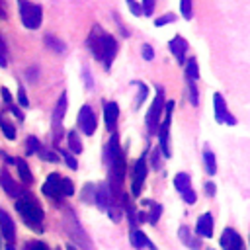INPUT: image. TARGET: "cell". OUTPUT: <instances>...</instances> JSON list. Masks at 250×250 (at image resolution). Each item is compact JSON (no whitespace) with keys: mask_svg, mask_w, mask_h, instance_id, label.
Listing matches in <instances>:
<instances>
[{"mask_svg":"<svg viewBox=\"0 0 250 250\" xmlns=\"http://www.w3.org/2000/svg\"><path fill=\"white\" fill-rule=\"evenodd\" d=\"M86 47L88 51L92 53L94 59H98L105 70H109L115 55H117V41L111 33L104 31L100 25H94L92 31L88 33V39H86Z\"/></svg>","mask_w":250,"mask_h":250,"instance_id":"cell-1","label":"cell"},{"mask_svg":"<svg viewBox=\"0 0 250 250\" xmlns=\"http://www.w3.org/2000/svg\"><path fill=\"white\" fill-rule=\"evenodd\" d=\"M16 211L18 215L21 217V221L35 232H41L43 230V219H45V213L41 209V205L37 203V199L29 193H23L16 199Z\"/></svg>","mask_w":250,"mask_h":250,"instance_id":"cell-2","label":"cell"},{"mask_svg":"<svg viewBox=\"0 0 250 250\" xmlns=\"http://www.w3.org/2000/svg\"><path fill=\"white\" fill-rule=\"evenodd\" d=\"M64 232L68 234V238H70L78 248H82V250H94L92 240L88 238V234H86L84 229L80 227V223H78V219L74 217V213H68V215L64 217Z\"/></svg>","mask_w":250,"mask_h":250,"instance_id":"cell-3","label":"cell"},{"mask_svg":"<svg viewBox=\"0 0 250 250\" xmlns=\"http://www.w3.org/2000/svg\"><path fill=\"white\" fill-rule=\"evenodd\" d=\"M164 104H166V100H164V88L162 86H156V96H154V100H152V104H150V107L146 111V129H148L150 135H156V131H158L160 117L164 113Z\"/></svg>","mask_w":250,"mask_h":250,"instance_id":"cell-4","label":"cell"},{"mask_svg":"<svg viewBox=\"0 0 250 250\" xmlns=\"http://www.w3.org/2000/svg\"><path fill=\"white\" fill-rule=\"evenodd\" d=\"M172 111H174V102H166L164 104V119L158 125V148L162 152V158H170L172 150H170V121H172Z\"/></svg>","mask_w":250,"mask_h":250,"instance_id":"cell-5","label":"cell"},{"mask_svg":"<svg viewBox=\"0 0 250 250\" xmlns=\"http://www.w3.org/2000/svg\"><path fill=\"white\" fill-rule=\"evenodd\" d=\"M20 4V18H21V23L27 27V29H37L43 21V8L39 4H33L29 0H18Z\"/></svg>","mask_w":250,"mask_h":250,"instance_id":"cell-6","label":"cell"},{"mask_svg":"<svg viewBox=\"0 0 250 250\" xmlns=\"http://www.w3.org/2000/svg\"><path fill=\"white\" fill-rule=\"evenodd\" d=\"M146 172H148V156L143 154L135 160L133 164V172H131V195L133 197H139L141 191H143V186H145V180H146Z\"/></svg>","mask_w":250,"mask_h":250,"instance_id":"cell-7","label":"cell"},{"mask_svg":"<svg viewBox=\"0 0 250 250\" xmlns=\"http://www.w3.org/2000/svg\"><path fill=\"white\" fill-rule=\"evenodd\" d=\"M213 109H215V121L219 125H229V127H234L236 125V117L229 113L227 102H225L223 94H219V92L213 94Z\"/></svg>","mask_w":250,"mask_h":250,"instance_id":"cell-8","label":"cell"},{"mask_svg":"<svg viewBox=\"0 0 250 250\" xmlns=\"http://www.w3.org/2000/svg\"><path fill=\"white\" fill-rule=\"evenodd\" d=\"M76 123H78V129L84 133V135H94L96 133V127H98V119H96V113H94V109L88 105V104H84L82 107H80V111H78V117H76Z\"/></svg>","mask_w":250,"mask_h":250,"instance_id":"cell-9","label":"cell"},{"mask_svg":"<svg viewBox=\"0 0 250 250\" xmlns=\"http://www.w3.org/2000/svg\"><path fill=\"white\" fill-rule=\"evenodd\" d=\"M66 113V92H62L59 96V102L53 109V133H55V139L59 141L61 139V133H62V117Z\"/></svg>","mask_w":250,"mask_h":250,"instance_id":"cell-10","label":"cell"},{"mask_svg":"<svg viewBox=\"0 0 250 250\" xmlns=\"http://www.w3.org/2000/svg\"><path fill=\"white\" fill-rule=\"evenodd\" d=\"M219 242H221L223 250H244V242H242L240 234L230 227L223 229V234H221Z\"/></svg>","mask_w":250,"mask_h":250,"instance_id":"cell-11","label":"cell"},{"mask_svg":"<svg viewBox=\"0 0 250 250\" xmlns=\"http://www.w3.org/2000/svg\"><path fill=\"white\" fill-rule=\"evenodd\" d=\"M94 203L102 209V211H107L111 205H117L115 203V197H113V191L109 189L107 184H102L96 188V193H94ZM123 209V207H121Z\"/></svg>","mask_w":250,"mask_h":250,"instance_id":"cell-12","label":"cell"},{"mask_svg":"<svg viewBox=\"0 0 250 250\" xmlns=\"http://www.w3.org/2000/svg\"><path fill=\"white\" fill-rule=\"evenodd\" d=\"M41 191H43L49 199L59 201V199L62 197V193H61V176H59V174H49L47 180L43 182Z\"/></svg>","mask_w":250,"mask_h":250,"instance_id":"cell-13","label":"cell"},{"mask_svg":"<svg viewBox=\"0 0 250 250\" xmlns=\"http://www.w3.org/2000/svg\"><path fill=\"white\" fill-rule=\"evenodd\" d=\"M0 188L4 189V193L6 195H10V197H20V195H23V188L6 172V170H2L0 172Z\"/></svg>","mask_w":250,"mask_h":250,"instance_id":"cell-14","label":"cell"},{"mask_svg":"<svg viewBox=\"0 0 250 250\" xmlns=\"http://www.w3.org/2000/svg\"><path fill=\"white\" fill-rule=\"evenodd\" d=\"M213 225H215L213 215L209 211L201 213L199 219H197V223H195V234L201 236V238H211L213 236Z\"/></svg>","mask_w":250,"mask_h":250,"instance_id":"cell-15","label":"cell"},{"mask_svg":"<svg viewBox=\"0 0 250 250\" xmlns=\"http://www.w3.org/2000/svg\"><path fill=\"white\" fill-rule=\"evenodd\" d=\"M188 41L182 37V35H174L172 39H170V43H168V49H170V53L176 57V61L180 62V64H184L186 62V53H188Z\"/></svg>","mask_w":250,"mask_h":250,"instance_id":"cell-16","label":"cell"},{"mask_svg":"<svg viewBox=\"0 0 250 250\" xmlns=\"http://www.w3.org/2000/svg\"><path fill=\"white\" fill-rule=\"evenodd\" d=\"M117 117H119V105L115 102H104V121L107 131H115L117 125Z\"/></svg>","mask_w":250,"mask_h":250,"instance_id":"cell-17","label":"cell"},{"mask_svg":"<svg viewBox=\"0 0 250 250\" xmlns=\"http://www.w3.org/2000/svg\"><path fill=\"white\" fill-rule=\"evenodd\" d=\"M178 238H180V242H182L184 246H188L189 250H201V242H199V238L191 232L189 227L182 225V227L178 229Z\"/></svg>","mask_w":250,"mask_h":250,"instance_id":"cell-18","label":"cell"},{"mask_svg":"<svg viewBox=\"0 0 250 250\" xmlns=\"http://www.w3.org/2000/svg\"><path fill=\"white\" fill-rule=\"evenodd\" d=\"M0 234H2V238H6L8 242H12V240L16 238V225H14L12 217H10L4 209H0Z\"/></svg>","mask_w":250,"mask_h":250,"instance_id":"cell-19","label":"cell"},{"mask_svg":"<svg viewBox=\"0 0 250 250\" xmlns=\"http://www.w3.org/2000/svg\"><path fill=\"white\" fill-rule=\"evenodd\" d=\"M145 205L148 207V211L145 213L146 221H148L150 225H156V223H158V219H160V215H162V205H160V203H156V201H145Z\"/></svg>","mask_w":250,"mask_h":250,"instance_id":"cell-20","label":"cell"},{"mask_svg":"<svg viewBox=\"0 0 250 250\" xmlns=\"http://www.w3.org/2000/svg\"><path fill=\"white\" fill-rule=\"evenodd\" d=\"M129 240H131V244L135 246V248H139V250H143L145 246H148V236L141 230V229H131V232H129Z\"/></svg>","mask_w":250,"mask_h":250,"instance_id":"cell-21","label":"cell"},{"mask_svg":"<svg viewBox=\"0 0 250 250\" xmlns=\"http://www.w3.org/2000/svg\"><path fill=\"white\" fill-rule=\"evenodd\" d=\"M201 160H203L205 172H207L209 176H215V174H217V160H215V154H213L209 148H205V150L201 152Z\"/></svg>","mask_w":250,"mask_h":250,"instance_id":"cell-22","label":"cell"},{"mask_svg":"<svg viewBox=\"0 0 250 250\" xmlns=\"http://www.w3.org/2000/svg\"><path fill=\"white\" fill-rule=\"evenodd\" d=\"M16 166H18V172H20V178H21V182H23L25 186L33 184V176H31V172H29V166H27V162H25L23 158H16Z\"/></svg>","mask_w":250,"mask_h":250,"instance_id":"cell-23","label":"cell"},{"mask_svg":"<svg viewBox=\"0 0 250 250\" xmlns=\"http://www.w3.org/2000/svg\"><path fill=\"white\" fill-rule=\"evenodd\" d=\"M174 188L178 189V193H182V191H186L188 188H191V178H189V174H188V172H178V174L174 176Z\"/></svg>","mask_w":250,"mask_h":250,"instance_id":"cell-24","label":"cell"},{"mask_svg":"<svg viewBox=\"0 0 250 250\" xmlns=\"http://www.w3.org/2000/svg\"><path fill=\"white\" fill-rule=\"evenodd\" d=\"M43 41H45V47H49V49L55 51V53H64V51H66V45H64L59 37H55L53 33H47Z\"/></svg>","mask_w":250,"mask_h":250,"instance_id":"cell-25","label":"cell"},{"mask_svg":"<svg viewBox=\"0 0 250 250\" xmlns=\"http://www.w3.org/2000/svg\"><path fill=\"white\" fill-rule=\"evenodd\" d=\"M66 141H68V152H72V154H80L82 152V141H80L76 131H68L66 133Z\"/></svg>","mask_w":250,"mask_h":250,"instance_id":"cell-26","label":"cell"},{"mask_svg":"<svg viewBox=\"0 0 250 250\" xmlns=\"http://www.w3.org/2000/svg\"><path fill=\"white\" fill-rule=\"evenodd\" d=\"M186 64V80H191V82H197L199 80V66H197V61L195 59H189Z\"/></svg>","mask_w":250,"mask_h":250,"instance_id":"cell-27","label":"cell"},{"mask_svg":"<svg viewBox=\"0 0 250 250\" xmlns=\"http://www.w3.org/2000/svg\"><path fill=\"white\" fill-rule=\"evenodd\" d=\"M133 86L139 88V94H137V100H135V107H139L145 100H146V94H148V88L145 82H139V80H133Z\"/></svg>","mask_w":250,"mask_h":250,"instance_id":"cell-28","label":"cell"},{"mask_svg":"<svg viewBox=\"0 0 250 250\" xmlns=\"http://www.w3.org/2000/svg\"><path fill=\"white\" fill-rule=\"evenodd\" d=\"M186 82H188V100L191 105H197L199 104V90H197L195 82H191V80H186Z\"/></svg>","mask_w":250,"mask_h":250,"instance_id":"cell-29","label":"cell"},{"mask_svg":"<svg viewBox=\"0 0 250 250\" xmlns=\"http://www.w3.org/2000/svg\"><path fill=\"white\" fill-rule=\"evenodd\" d=\"M61 193L62 197H70L74 193V184L70 178H61Z\"/></svg>","mask_w":250,"mask_h":250,"instance_id":"cell-30","label":"cell"},{"mask_svg":"<svg viewBox=\"0 0 250 250\" xmlns=\"http://www.w3.org/2000/svg\"><path fill=\"white\" fill-rule=\"evenodd\" d=\"M0 129H2L4 137H8L10 141H14V139H16V129H14V125H12L10 121H6V119H0Z\"/></svg>","mask_w":250,"mask_h":250,"instance_id":"cell-31","label":"cell"},{"mask_svg":"<svg viewBox=\"0 0 250 250\" xmlns=\"http://www.w3.org/2000/svg\"><path fill=\"white\" fill-rule=\"evenodd\" d=\"M180 12L186 20H191L193 18V6H191V0H180Z\"/></svg>","mask_w":250,"mask_h":250,"instance_id":"cell-32","label":"cell"},{"mask_svg":"<svg viewBox=\"0 0 250 250\" xmlns=\"http://www.w3.org/2000/svg\"><path fill=\"white\" fill-rule=\"evenodd\" d=\"M172 21H176V14H174V12H168V14L160 16V18H156V20H154V25H156V27H162V25L172 23Z\"/></svg>","mask_w":250,"mask_h":250,"instance_id":"cell-33","label":"cell"},{"mask_svg":"<svg viewBox=\"0 0 250 250\" xmlns=\"http://www.w3.org/2000/svg\"><path fill=\"white\" fill-rule=\"evenodd\" d=\"M25 145H27V148H25L27 154H35V152H39V148H41V145H39V141H37L35 137H27Z\"/></svg>","mask_w":250,"mask_h":250,"instance_id":"cell-34","label":"cell"},{"mask_svg":"<svg viewBox=\"0 0 250 250\" xmlns=\"http://www.w3.org/2000/svg\"><path fill=\"white\" fill-rule=\"evenodd\" d=\"M150 164H152V168H160L162 166V152H160L158 146H154L152 152H150Z\"/></svg>","mask_w":250,"mask_h":250,"instance_id":"cell-35","label":"cell"},{"mask_svg":"<svg viewBox=\"0 0 250 250\" xmlns=\"http://www.w3.org/2000/svg\"><path fill=\"white\" fill-rule=\"evenodd\" d=\"M61 156H62V160L66 162V166H68L70 170H76V168H78V162H76V158L72 156V152H68V150H61Z\"/></svg>","mask_w":250,"mask_h":250,"instance_id":"cell-36","label":"cell"},{"mask_svg":"<svg viewBox=\"0 0 250 250\" xmlns=\"http://www.w3.org/2000/svg\"><path fill=\"white\" fill-rule=\"evenodd\" d=\"M23 250H49V246L41 240H27L23 244Z\"/></svg>","mask_w":250,"mask_h":250,"instance_id":"cell-37","label":"cell"},{"mask_svg":"<svg viewBox=\"0 0 250 250\" xmlns=\"http://www.w3.org/2000/svg\"><path fill=\"white\" fill-rule=\"evenodd\" d=\"M125 2H127V6H129V10H131L133 16H137V18L143 16V6H141L139 0H125Z\"/></svg>","mask_w":250,"mask_h":250,"instance_id":"cell-38","label":"cell"},{"mask_svg":"<svg viewBox=\"0 0 250 250\" xmlns=\"http://www.w3.org/2000/svg\"><path fill=\"white\" fill-rule=\"evenodd\" d=\"M141 57L146 61V62H150L152 59H154V49L148 45V43H145V45H141Z\"/></svg>","mask_w":250,"mask_h":250,"instance_id":"cell-39","label":"cell"},{"mask_svg":"<svg viewBox=\"0 0 250 250\" xmlns=\"http://www.w3.org/2000/svg\"><path fill=\"white\" fill-rule=\"evenodd\" d=\"M180 195H182V199H184L188 205H193V203L197 201V193H195L191 188H188V189H186V191H182Z\"/></svg>","mask_w":250,"mask_h":250,"instance_id":"cell-40","label":"cell"},{"mask_svg":"<svg viewBox=\"0 0 250 250\" xmlns=\"http://www.w3.org/2000/svg\"><path fill=\"white\" fill-rule=\"evenodd\" d=\"M154 4H156V0H141L143 16H152V12H154Z\"/></svg>","mask_w":250,"mask_h":250,"instance_id":"cell-41","label":"cell"},{"mask_svg":"<svg viewBox=\"0 0 250 250\" xmlns=\"http://www.w3.org/2000/svg\"><path fill=\"white\" fill-rule=\"evenodd\" d=\"M39 154H41V158H43V160H47V162H59V156H57L53 150L39 148Z\"/></svg>","mask_w":250,"mask_h":250,"instance_id":"cell-42","label":"cell"},{"mask_svg":"<svg viewBox=\"0 0 250 250\" xmlns=\"http://www.w3.org/2000/svg\"><path fill=\"white\" fill-rule=\"evenodd\" d=\"M18 102H20V105H21V107H27V105H29V100H27V96H25V90H23V88H20V90H18Z\"/></svg>","mask_w":250,"mask_h":250,"instance_id":"cell-43","label":"cell"},{"mask_svg":"<svg viewBox=\"0 0 250 250\" xmlns=\"http://www.w3.org/2000/svg\"><path fill=\"white\" fill-rule=\"evenodd\" d=\"M0 66H6V43L0 37Z\"/></svg>","mask_w":250,"mask_h":250,"instance_id":"cell-44","label":"cell"},{"mask_svg":"<svg viewBox=\"0 0 250 250\" xmlns=\"http://www.w3.org/2000/svg\"><path fill=\"white\" fill-rule=\"evenodd\" d=\"M203 188H205V193H207L209 197H213V195H215V184H213V182H207Z\"/></svg>","mask_w":250,"mask_h":250,"instance_id":"cell-45","label":"cell"},{"mask_svg":"<svg viewBox=\"0 0 250 250\" xmlns=\"http://www.w3.org/2000/svg\"><path fill=\"white\" fill-rule=\"evenodd\" d=\"M84 82H86V88L90 90L94 84H92V78H90V72H88V68H84Z\"/></svg>","mask_w":250,"mask_h":250,"instance_id":"cell-46","label":"cell"},{"mask_svg":"<svg viewBox=\"0 0 250 250\" xmlns=\"http://www.w3.org/2000/svg\"><path fill=\"white\" fill-rule=\"evenodd\" d=\"M37 74H39V70H37V68H29V70H27V80H31V82H33V80L37 78Z\"/></svg>","mask_w":250,"mask_h":250,"instance_id":"cell-47","label":"cell"},{"mask_svg":"<svg viewBox=\"0 0 250 250\" xmlns=\"http://www.w3.org/2000/svg\"><path fill=\"white\" fill-rule=\"evenodd\" d=\"M2 98H4V102H6V104H10V102H12V94L8 92V88H2Z\"/></svg>","mask_w":250,"mask_h":250,"instance_id":"cell-48","label":"cell"},{"mask_svg":"<svg viewBox=\"0 0 250 250\" xmlns=\"http://www.w3.org/2000/svg\"><path fill=\"white\" fill-rule=\"evenodd\" d=\"M12 113L18 117V119H23V113L20 111V107H16V105H12Z\"/></svg>","mask_w":250,"mask_h":250,"instance_id":"cell-49","label":"cell"},{"mask_svg":"<svg viewBox=\"0 0 250 250\" xmlns=\"http://www.w3.org/2000/svg\"><path fill=\"white\" fill-rule=\"evenodd\" d=\"M6 250H16V248H14L12 244H8V246H6Z\"/></svg>","mask_w":250,"mask_h":250,"instance_id":"cell-50","label":"cell"},{"mask_svg":"<svg viewBox=\"0 0 250 250\" xmlns=\"http://www.w3.org/2000/svg\"><path fill=\"white\" fill-rule=\"evenodd\" d=\"M0 18H6V16H4V12H2V10H0Z\"/></svg>","mask_w":250,"mask_h":250,"instance_id":"cell-51","label":"cell"},{"mask_svg":"<svg viewBox=\"0 0 250 250\" xmlns=\"http://www.w3.org/2000/svg\"><path fill=\"white\" fill-rule=\"evenodd\" d=\"M207 250H211V248H207Z\"/></svg>","mask_w":250,"mask_h":250,"instance_id":"cell-52","label":"cell"}]
</instances>
